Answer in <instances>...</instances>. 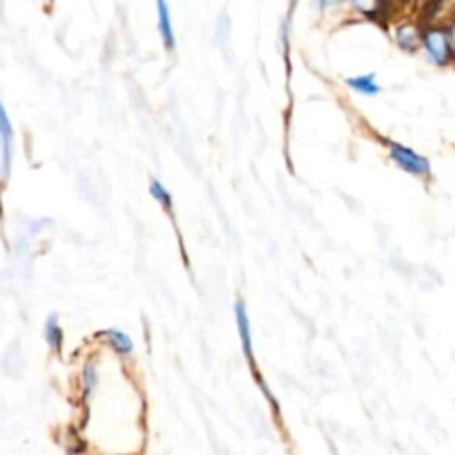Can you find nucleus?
<instances>
[{
	"label": "nucleus",
	"mask_w": 455,
	"mask_h": 455,
	"mask_svg": "<svg viewBox=\"0 0 455 455\" xmlns=\"http://www.w3.org/2000/svg\"><path fill=\"white\" fill-rule=\"evenodd\" d=\"M389 156L395 164H398L409 174L425 176L430 171V164L425 156H421L414 149L402 146L398 142H389Z\"/></svg>",
	"instance_id": "2"
},
{
	"label": "nucleus",
	"mask_w": 455,
	"mask_h": 455,
	"mask_svg": "<svg viewBox=\"0 0 455 455\" xmlns=\"http://www.w3.org/2000/svg\"><path fill=\"white\" fill-rule=\"evenodd\" d=\"M103 334L108 338V343L114 347L116 352H119L121 355H126L133 350V343L132 338L128 334H124L119 329H107L103 331Z\"/></svg>",
	"instance_id": "11"
},
{
	"label": "nucleus",
	"mask_w": 455,
	"mask_h": 455,
	"mask_svg": "<svg viewBox=\"0 0 455 455\" xmlns=\"http://www.w3.org/2000/svg\"><path fill=\"white\" fill-rule=\"evenodd\" d=\"M82 382H84V393H85V398L91 396V393L94 391L96 384H98V370L94 364L87 363L82 370Z\"/></svg>",
	"instance_id": "13"
},
{
	"label": "nucleus",
	"mask_w": 455,
	"mask_h": 455,
	"mask_svg": "<svg viewBox=\"0 0 455 455\" xmlns=\"http://www.w3.org/2000/svg\"><path fill=\"white\" fill-rule=\"evenodd\" d=\"M0 153H2V178H9L14 153V130L5 107L0 101Z\"/></svg>",
	"instance_id": "3"
},
{
	"label": "nucleus",
	"mask_w": 455,
	"mask_h": 455,
	"mask_svg": "<svg viewBox=\"0 0 455 455\" xmlns=\"http://www.w3.org/2000/svg\"><path fill=\"white\" fill-rule=\"evenodd\" d=\"M421 34L423 30L418 28L416 23H400L395 28V41L403 52H416L421 46Z\"/></svg>",
	"instance_id": "5"
},
{
	"label": "nucleus",
	"mask_w": 455,
	"mask_h": 455,
	"mask_svg": "<svg viewBox=\"0 0 455 455\" xmlns=\"http://www.w3.org/2000/svg\"><path fill=\"white\" fill-rule=\"evenodd\" d=\"M149 194L158 201V204L167 212L169 217H172V197L169 194V190L162 185L160 180L153 178L151 185H149Z\"/></svg>",
	"instance_id": "12"
},
{
	"label": "nucleus",
	"mask_w": 455,
	"mask_h": 455,
	"mask_svg": "<svg viewBox=\"0 0 455 455\" xmlns=\"http://www.w3.org/2000/svg\"><path fill=\"white\" fill-rule=\"evenodd\" d=\"M345 0H311L313 7L318 9V11H327V9H334L338 7L339 4H343Z\"/></svg>",
	"instance_id": "14"
},
{
	"label": "nucleus",
	"mask_w": 455,
	"mask_h": 455,
	"mask_svg": "<svg viewBox=\"0 0 455 455\" xmlns=\"http://www.w3.org/2000/svg\"><path fill=\"white\" fill-rule=\"evenodd\" d=\"M347 85L364 96H375L379 94L380 91V85L377 84L375 80V75L370 73V75H359V76H350L347 80Z\"/></svg>",
	"instance_id": "9"
},
{
	"label": "nucleus",
	"mask_w": 455,
	"mask_h": 455,
	"mask_svg": "<svg viewBox=\"0 0 455 455\" xmlns=\"http://www.w3.org/2000/svg\"><path fill=\"white\" fill-rule=\"evenodd\" d=\"M450 39H451V48H453V57H455V18L451 20V25H450Z\"/></svg>",
	"instance_id": "15"
},
{
	"label": "nucleus",
	"mask_w": 455,
	"mask_h": 455,
	"mask_svg": "<svg viewBox=\"0 0 455 455\" xmlns=\"http://www.w3.org/2000/svg\"><path fill=\"white\" fill-rule=\"evenodd\" d=\"M421 44L430 60L437 66H446L453 59L450 30L441 25H428L421 34Z\"/></svg>",
	"instance_id": "1"
},
{
	"label": "nucleus",
	"mask_w": 455,
	"mask_h": 455,
	"mask_svg": "<svg viewBox=\"0 0 455 455\" xmlns=\"http://www.w3.org/2000/svg\"><path fill=\"white\" fill-rule=\"evenodd\" d=\"M44 339H46L50 348H53L55 352H60L62 341H64V334H62V329L59 325V316L55 313L46 316V322H44Z\"/></svg>",
	"instance_id": "8"
},
{
	"label": "nucleus",
	"mask_w": 455,
	"mask_h": 455,
	"mask_svg": "<svg viewBox=\"0 0 455 455\" xmlns=\"http://www.w3.org/2000/svg\"><path fill=\"white\" fill-rule=\"evenodd\" d=\"M348 2L354 11L371 20H382L391 7V0H348Z\"/></svg>",
	"instance_id": "7"
},
{
	"label": "nucleus",
	"mask_w": 455,
	"mask_h": 455,
	"mask_svg": "<svg viewBox=\"0 0 455 455\" xmlns=\"http://www.w3.org/2000/svg\"><path fill=\"white\" fill-rule=\"evenodd\" d=\"M448 12H455V0H427L425 7L421 9V14L428 20V23L430 20Z\"/></svg>",
	"instance_id": "10"
},
{
	"label": "nucleus",
	"mask_w": 455,
	"mask_h": 455,
	"mask_svg": "<svg viewBox=\"0 0 455 455\" xmlns=\"http://www.w3.org/2000/svg\"><path fill=\"white\" fill-rule=\"evenodd\" d=\"M156 2V14H158V30L162 43L167 52H174L176 48V36L172 30V21H171V12L167 0H155Z\"/></svg>",
	"instance_id": "6"
},
{
	"label": "nucleus",
	"mask_w": 455,
	"mask_h": 455,
	"mask_svg": "<svg viewBox=\"0 0 455 455\" xmlns=\"http://www.w3.org/2000/svg\"><path fill=\"white\" fill-rule=\"evenodd\" d=\"M235 320H236V329L240 336V343L243 348V354L251 364H254V352H252V336H251V322L249 315L245 309L243 300H236L235 304Z\"/></svg>",
	"instance_id": "4"
}]
</instances>
